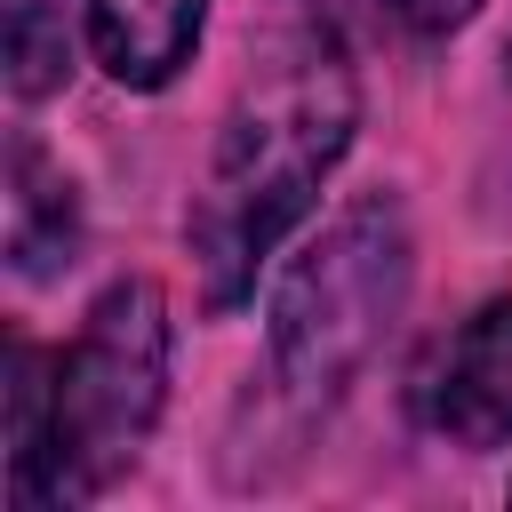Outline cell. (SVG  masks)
<instances>
[{
    "instance_id": "obj_4",
    "label": "cell",
    "mask_w": 512,
    "mask_h": 512,
    "mask_svg": "<svg viewBox=\"0 0 512 512\" xmlns=\"http://www.w3.org/2000/svg\"><path fill=\"white\" fill-rule=\"evenodd\" d=\"M416 416L456 448L512 440V296L480 304L416 376Z\"/></svg>"
},
{
    "instance_id": "obj_2",
    "label": "cell",
    "mask_w": 512,
    "mask_h": 512,
    "mask_svg": "<svg viewBox=\"0 0 512 512\" xmlns=\"http://www.w3.org/2000/svg\"><path fill=\"white\" fill-rule=\"evenodd\" d=\"M344 144H352V80L328 40H304L256 80V96H240L192 200V264L208 304H240L256 288V264L312 208Z\"/></svg>"
},
{
    "instance_id": "obj_1",
    "label": "cell",
    "mask_w": 512,
    "mask_h": 512,
    "mask_svg": "<svg viewBox=\"0 0 512 512\" xmlns=\"http://www.w3.org/2000/svg\"><path fill=\"white\" fill-rule=\"evenodd\" d=\"M168 392V304L152 280H120L96 296L72 352L48 368L32 344H8V472L16 504H88L104 496Z\"/></svg>"
},
{
    "instance_id": "obj_7",
    "label": "cell",
    "mask_w": 512,
    "mask_h": 512,
    "mask_svg": "<svg viewBox=\"0 0 512 512\" xmlns=\"http://www.w3.org/2000/svg\"><path fill=\"white\" fill-rule=\"evenodd\" d=\"M0 48H8V88L48 96L72 72V24L64 0H0Z\"/></svg>"
},
{
    "instance_id": "obj_6",
    "label": "cell",
    "mask_w": 512,
    "mask_h": 512,
    "mask_svg": "<svg viewBox=\"0 0 512 512\" xmlns=\"http://www.w3.org/2000/svg\"><path fill=\"white\" fill-rule=\"evenodd\" d=\"M80 248V208H72V184L64 168H48L40 144H16L8 152V256L24 280H48L56 264H72Z\"/></svg>"
},
{
    "instance_id": "obj_5",
    "label": "cell",
    "mask_w": 512,
    "mask_h": 512,
    "mask_svg": "<svg viewBox=\"0 0 512 512\" xmlns=\"http://www.w3.org/2000/svg\"><path fill=\"white\" fill-rule=\"evenodd\" d=\"M200 16L208 0H88V40L120 88H160L192 56Z\"/></svg>"
},
{
    "instance_id": "obj_3",
    "label": "cell",
    "mask_w": 512,
    "mask_h": 512,
    "mask_svg": "<svg viewBox=\"0 0 512 512\" xmlns=\"http://www.w3.org/2000/svg\"><path fill=\"white\" fill-rule=\"evenodd\" d=\"M408 296V224L400 208L352 200L280 280L272 296V376L296 408L336 400V384L376 352V336L392 328Z\"/></svg>"
},
{
    "instance_id": "obj_8",
    "label": "cell",
    "mask_w": 512,
    "mask_h": 512,
    "mask_svg": "<svg viewBox=\"0 0 512 512\" xmlns=\"http://www.w3.org/2000/svg\"><path fill=\"white\" fill-rule=\"evenodd\" d=\"M480 0H392V16L408 24V32H448V24H464Z\"/></svg>"
}]
</instances>
